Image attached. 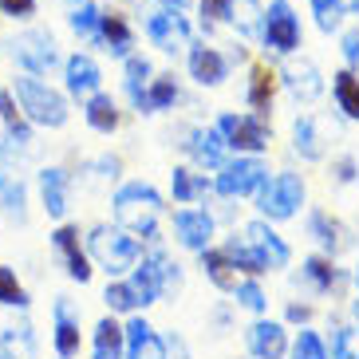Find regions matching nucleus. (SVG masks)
<instances>
[{
	"mask_svg": "<svg viewBox=\"0 0 359 359\" xmlns=\"http://www.w3.org/2000/svg\"><path fill=\"white\" fill-rule=\"evenodd\" d=\"M0 123L8 130L12 147H28V142H32V123L24 118V111H20V103H16L12 91H0Z\"/></svg>",
	"mask_w": 359,
	"mask_h": 359,
	"instance_id": "a878e982",
	"label": "nucleus"
},
{
	"mask_svg": "<svg viewBox=\"0 0 359 359\" xmlns=\"http://www.w3.org/2000/svg\"><path fill=\"white\" fill-rule=\"evenodd\" d=\"M123 339H127V355L123 359H166V344L154 336V327L142 316L130 312L127 327H123Z\"/></svg>",
	"mask_w": 359,
	"mask_h": 359,
	"instance_id": "f3484780",
	"label": "nucleus"
},
{
	"mask_svg": "<svg viewBox=\"0 0 359 359\" xmlns=\"http://www.w3.org/2000/svg\"><path fill=\"white\" fill-rule=\"evenodd\" d=\"M95 170L103 174V178H118V158H99Z\"/></svg>",
	"mask_w": 359,
	"mask_h": 359,
	"instance_id": "8fccbe9b",
	"label": "nucleus"
},
{
	"mask_svg": "<svg viewBox=\"0 0 359 359\" xmlns=\"http://www.w3.org/2000/svg\"><path fill=\"white\" fill-rule=\"evenodd\" d=\"M233 292H237V304L249 308V312H257V316H261L264 308H269V296L261 292L257 276H249V280H237V288H233Z\"/></svg>",
	"mask_w": 359,
	"mask_h": 359,
	"instance_id": "a19ab883",
	"label": "nucleus"
},
{
	"mask_svg": "<svg viewBox=\"0 0 359 359\" xmlns=\"http://www.w3.org/2000/svg\"><path fill=\"white\" fill-rule=\"evenodd\" d=\"M332 91H336V107L351 123H359V72L344 67V72L332 75Z\"/></svg>",
	"mask_w": 359,
	"mask_h": 359,
	"instance_id": "7c9ffc66",
	"label": "nucleus"
},
{
	"mask_svg": "<svg viewBox=\"0 0 359 359\" xmlns=\"http://www.w3.org/2000/svg\"><path fill=\"white\" fill-rule=\"evenodd\" d=\"M115 225H123L127 233L135 237H154L158 229V217H162V194L147 182H127V186H118L115 190Z\"/></svg>",
	"mask_w": 359,
	"mask_h": 359,
	"instance_id": "f03ea898",
	"label": "nucleus"
},
{
	"mask_svg": "<svg viewBox=\"0 0 359 359\" xmlns=\"http://www.w3.org/2000/svg\"><path fill=\"white\" fill-rule=\"evenodd\" d=\"M332 359H359V332L355 327H336L332 332Z\"/></svg>",
	"mask_w": 359,
	"mask_h": 359,
	"instance_id": "37998d69",
	"label": "nucleus"
},
{
	"mask_svg": "<svg viewBox=\"0 0 359 359\" xmlns=\"http://www.w3.org/2000/svg\"><path fill=\"white\" fill-rule=\"evenodd\" d=\"M52 249L64 257V269L75 285H87V280H91L95 269H91V257L83 253V245H79V229H75V225H60V229L52 233Z\"/></svg>",
	"mask_w": 359,
	"mask_h": 359,
	"instance_id": "9b49d317",
	"label": "nucleus"
},
{
	"mask_svg": "<svg viewBox=\"0 0 359 359\" xmlns=\"http://www.w3.org/2000/svg\"><path fill=\"white\" fill-rule=\"evenodd\" d=\"M344 60H348L351 72H359V32H348V36H344Z\"/></svg>",
	"mask_w": 359,
	"mask_h": 359,
	"instance_id": "49530a36",
	"label": "nucleus"
},
{
	"mask_svg": "<svg viewBox=\"0 0 359 359\" xmlns=\"http://www.w3.org/2000/svg\"><path fill=\"white\" fill-rule=\"evenodd\" d=\"M280 83L292 91L300 103H312V99L324 95V75H320V67L312 64V60H288L285 67H280Z\"/></svg>",
	"mask_w": 359,
	"mask_h": 359,
	"instance_id": "f8f14e48",
	"label": "nucleus"
},
{
	"mask_svg": "<svg viewBox=\"0 0 359 359\" xmlns=\"http://www.w3.org/2000/svg\"><path fill=\"white\" fill-rule=\"evenodd\" d=\"M0 16H8V20H28V16H36V0H0Z\"/></svg>",
	"mask_w": 359,
	"mask_h": 359,
	"instance_id": "a18cd8bd",
	"label": "nucleus"
},
{
	"mask_svg": "<svg viewBox=\"0 0 359 359\" xmlns=\"http://www.w3.org/2000/svg\"><path fill=\"white\" fill-rule=\"evenodd\" d=\"M217 130H222L225 147L237 150V154H264L269 150V123L264 115H222L217 118Z\"/></svg>",
	"mask_w": 359,
	"mask_h": 359,
	"instance_id": "423d86ee",
	"label": "nucleus"
},
{
	"mask_svg": "<svg viewBox=\"0 0 359 359\" xmlns=\"http://www.w3.org/2000/svg\"><path fill=\"white\" fill-rule=\"evenodd\" d=\"M186 48H190L186 64H190L194 83H201V87H222L225 75H229V60H225L217 48H210V43H186Z\"/></svg>",
	"mask_w": 359,
	"mask_h": 359,
	"instance_id": "ddd939ff",
	"label": "nucleus"
},
{
	"mask_svg": "<svg viewBox=\"0 0 359 359\" xmlns=\"http://www.w3.org/2000/svg\"><path fill=\"white\" fill-rule=\"evenodd\" d=\"M261 40L280 55H292L300 48V20L288 0H273L269 12L261 16Z\"/></svg>",
	"mask_w": 359,
	"mask_h": 359,
	"instance_id": "1a4fd4ad",
	"label": "nucleus"
},
{
	"mask_svg": "<svg viewBox=\"0 0 359 359\" xmlns=\"http://www.w3.org/2000/svg\"><path fill=\"white\" fill-rule=\"evenodd\" d=\"M273 95H276V72H269L264 64H257L253 75H249L245 99H249V107H253L257 115H269V111H273Z\"/></svg>",
	"mask_w": 359,
	"mask_h": 359,
	"instance_id": "cd10ccee",
	"label": "nucleus"
},
{
	"mask_svg": "<svg viewBox=\"0 0 359 359\" xmlns=\"http://www.w3.org/2000/svg\"><path fill=\"white\" fill-rule=\"evenodd\" d=\"M158 4H166V8H182L186 0H158Z\"/></svg>",
	"mask_w": 359,
	"mask_h": 359,
	"instance_id": "3c124183",
	"label": "nucleus"
},
{
	"mask_svg": "<svg viewBox=\"0 0 359 359\" xmlns=\"http://www.w3.org/2000/svg\"><path fill=\"white\" fill-rule=\"evenodd\" d=\"M285 316L292 320V324H308V320H312V308H308V304H288Z\"/></svg>",
	"mask_w": 359,
	"mask_h": 359,
	"instance_id": "09e8293b",
	"label": "nucleus"
},
{
	"mask_svg": "<svg viewBox=\"0 0 359 359\" xmlns=\"http://www.w3.org/2000/svg\"><path fill=\"white\" fill-rule=\"evenodd\" d=\"M269 178V166H264L257 154H237L233 162H225L217 182H213V190L222 194V198H249V194L261 190V182Z\"/></svg>",
	"mask_w": 359,
	"mask_h": 359,
	"instance_id": "0eeeda50",
	"label": "nucleus"
},
{
	"mask_svg": "<svg viewBox=\"0 0 359 359\" xmlns=\"http://www.w3.org/2000/svg\"><path fill=\"white\" fill-rule=\"evenodd\" d=\"M55 359H60V355H55Z\"/></svg>",
	"mask_w": 359,
	"mask_h": 359,
	"instance_id": "6e6d98bb",
	"label": "nucleus"
},
{
	"mask_svg": "<svg viewBox=\"0 0 359 359\" xmlns=\"http://www.w3.org/2000/svg\"><path fill=\"white\" fill-rule=\"evenodd\" d=\"M147 36H150V43H154L158 52L174 55V52H182V48L190 43V24H186L182 8H158V12L147 16Z\"/></svg>",
	"mask_w": 359,
	"mask_h": 359,
	"instance_id": "9d476101",
	"label": "nucleus"
},
{
	"mask_svg": "<svg viewBox=\"0 0 359 359\" xmlns=\"http://www.w3.org/2000/svg\"><path fill=\"white\" fill-rule=\"evenodd\" d=\"M201 8V28L213 32V24H229L233 20V0H198Z\"/></svg>",
	"mask_w": 359,
	"mask_h": 359,
	"instance_id": "79ce46f5",
	"label": "nucleus"
},
{
	"mask_svg": "<svg viewBox=\"0 0 359 359\" xmlns=\"http://www.w3.org/2000/svg\"><path fill=\"white\" fill-rule=\"evenodd\" d=\"M99 48H107L111 55H130V48H135V28L127 24V16L123 12H107L103 8V20H99Z\"/></svg>",
	"mask_w": 359,
	"mask_h": 359,
	"instance_id": "412c9836",
	"label": "nucleus"
},
{
	"mask_svg": "<svg viewBox=\"0 0 359 359\" xmlns=\"http://www.w3.org/2000/svg\"><path fill=\"white\" fill-rule=\"evenodd\" d=\"M225 257H229L241 273H249V276H261V273H269V264H264V257L257 253L253 245L245 241V237H233V241H225Z\"/></svg>",
	"mask_w": 359,
	"mask_h": 359,
	"instance_id": "72a5a7b5",
	"label": "nucleus"
},
{
	"mask_svg": "<svg viewBox=\"0 0 359 359\" xmlns=\"http://www.w3.org/2000/svg\"><path fill=\"white\" fill-rule=\"evenodd\" d=\"M253 198L264 222H288L304 205V182H300V174H276V178L261 182V190Z\"/></svg>",
	"mask_w": 359,
	"mask_h": 359,
	"instance_id": "20e7f679",
	"label": "nucleus"
},
{
	"mask_svg": "<svg viewBox=\"0 0 359 359\" xmlns=\"http://www.w3.org/2000/svg\"><path fill=\"white\" fill-rule=\"evenodd\" d=\"M147 103H150V115L178 103V83H174V75H154V79H150L147 83Z\"/></svg>",
	"mask_w": 359,
	"mask_h": 359,
	"instance_id": "e433bc0d",
	"label": "nucleus"
},
{
	"mask_svg": "<svg viewBox=\"0 0 359 359\" xmlns=\"http://www.w3.org/2000/svg\"><path fill=\"white\" fill-rule=\"evenodd\" d=\"M40 198H43V210H48V217H64L67 213V174L60 166H48L40 170Z\"/></svg>",
	"mask_w": 359,
	"mask_h": 359,
	"instance_id": "5701e85b",
	"label": "nucleus"
},
{
	"mask_svg": "<svg viewBox=\"0 0 359 359\" xmlns=\"http://www.w3.org/2000/svg\"><path fill=\"white\" fill-rule=\"evenodd\" d=\"M16 103H20L24 118L32 123V127H48V130H60L67 123V95L64 91H55L52 83H43L40 75H16L8 87Z\"/></svg>",
	"mask_w": 359,
	"mask_h": 359,
	"instance_id": "f257e3e1",
	"label": "nucleus"
},
{
	"mask_svg": "<svg viewBox=\"0 0 359 359\" xmlns=\"http://www.w3.org/2000/svg\"><path fill=\"white\" fill-rule=\"evenodd\" d=\"M245 344H249V355L253 359H285L288 355V332L276 320H257L245 332Z\"/></svg>",
	"mask_w": 359,
	"mask_h": 359,
	"instance_id": "4468645a",
	"label": "nucleus"
},
{
	"mask_svg": "<svg viewBox=\"0 0 359 359\" xmlns=\"http://www.w3.org/2000/svg\"><path fill=\"white\" fill-rule=\"evenodd\" d=\"M351 316H355V324H359V300H351Z\"/></svg>",
	"mask_w": 359,
	"mask_h": 359,
	"instance_id": "603ef678",
	"label": "nucleus"
},
{
	"mask_svg": "<svg viewBox=\"0 0 359 359\" xmlns=\"http://www.w3.org/2000/svg\"><path fill=\"white\" fill-rule=\"evenodd\" d=\"M170 186H174V201H182V205L198 201L201 194L210 190V182L201 178V174H194V170H186V166H178L170 174Z\"/></svg>",
	"mask_w": 359,
	"mask_h": 359,
	"instance_id": "f704fd0d",
	"label": "nucleus"
},
{
	"mask_svg": "<svg viewBox=\"0 0 359 359\" xmlns=\"http://www.w3.org/2000/svg\"><path fill=\"white\" fill-rule=\"evenodd\" d=\"M186 150L194 154L198 166L222 170L225 166V150H229V147H225V138H222V130H217V127H201V130H194V135H190Z\"/></svg>",
	"mask_w": 359,
	"mask_h": 359,
	"instance_id": "4be33fe9",
	"label": "nucleus"
},
{
	"mask_svg": "<svg viewBox=\"0 0 359 359\" xmlns=\"http://www.w3.org/2000/svg\"><path fill=\"white\" fill-rule=\"evenodd\" d=\"M99 20H103V8L95 0H72V12H67V24L79 40L95 43L99 48Z\"/></svg>",
	"mask_w": 359,
	"mask_h": 359,
	"instance_id": "bb28decb",
	"label": "nucleus"
},
{
	"mask_svg": "<svg viewBox=\"0 0 359 359\" xmlns=\"http://www.w3.org/2000/svg\"><path fill=\"white\" fill-rule=\"evenodd\" d=\"M355 285H359V269H355Z\"/></svg>",
	"mask_w": 359,
	"mask_h": 359,
	"instance_id": "5fc2aeb1",
	"label": "nucleus"
},
{
	"mask_svg": "<svg viewBox=\"0 0 359 359\" xmlns=\"http://www.w3.org/2000/svg\"><path fill=\"white\" fill-rule=\"evenodd\" d=\"M292 359H327V348L316 332H300L292 344Z\"/></svg>",
	"mask_w": 359,
	"mask_h": 359,
	"instance_id": "c03bdc74",
	"label": "nucleus"
},
{
	"mask_svg": "<svg viewBox=\"0 0 359 359\" xmlns=\"http://www.w3.org/2000/svg\"><path fill=\"white\" fill-rule=\"evenodd\" d=\"M308 233L320 241V249H324V257H332L336 261L344 249H351V233L344 229V225L332 217V213H324V210H312L308 213Z\"/></svg>",
	"mask_w": 359,
	"mask_h": 359,
	"instance_id": "a211bd4d",
	"label": "nucleus"
},
{
	"mask_svg": "<svg viewBox=\"0 0 359 359\" xmlns=\"http://www.w3.org/2000/svg\"><path fill=\"white\" fill-rule=\"evenodd\" d=\"M52 316H55V324H52L55 355H60V359H75V355H79V320L72 316V304H67V300H55Z\"/></svg>",
	"mask_w": 359,
	"mask_h": 359,
	"instance_id": "aec40b11",
	"label": "nucleus"
},
{
	"mask_svg": "<svg viewBox=\"0 0 359 359\" xmlns=\"http://www.w3.org/2000/svg\"><path fill=\"white\" fill-rule=\"evenodd\" d=\"M245 241H249L257 253L264 257V264H269V269H285L288 257H292V253H288V245H285V237H280L273 225L264 222V217H261V222L245 225Z\"/></svg>",
	"mask_w": 359,
	"mask_h": 359,
	"instance_id": "dca6fc26",
	"label": "nucleus"
},
{
	"mask_svg": "<svg viewBox=\"0 0 359 359\" xmlns=\"http://www.w3.org/2000/svg\"><path fill=\"white\" fill-rule=\"evenodd\" d=\"M103 300H107V308L111 312H138V296H135V288L127 285V280H111L107 285V292H103Z\"/></svg>",
	"mask_w": 359,
	"mask_h": 359,
	"instance_id": "58836bf2",
	"label": "nucleus"
},
{
	"mask_svg": "<svg viewBox=\"0 0 359 359\" xmlns=\"http://www.w3.org/2000/svg\"><path fill=\"white\" fill-rule=\"evenodd\" d=\"M0 213L8 222H24V182L12 178L4 166H0Z\"/></svg>",
	"mask_w": 359,
	"mask_h": 359,
	"instance_id": "473e14b6",
	"label": "nucleus"
},
{
	"mask_svg": "<svg viewBox=\"0 0 359 359\" xmlns=\"http://www.w3.org/2000/svg\"><path fill=\"white\" fill-rule=\"evenodd\" d=\"M174 233H178V241L186 245V249L201 253V249H210V241H213V217L201 213V210H178L174 213Z\"/></svg>",
	"mask_w": 359,
	"mask_h": 359,
	"instance_id": "6ab92c4d",
	"label": "nucleus"
},
{
	"mask_svg": "<svg viewBox=\"0 0 359 359\" xmlns=\"http://www.w3.org/2000/svg\"><path fill=\"white\" fill-rule=\"evenodd\" d=\"M292 150L304 162H320V158H324V138H320V130H316L312 118H296V123H292Z\"/></svg>",
	"mask_w": 359,
	"mask_h": 359,
	"instance_id": "2f4dec72",
	"label": "nucleus"
},
{
	"mask_svg": "<svg viewBox=\"0 0 359 359\" xmlns=\"http://www.w3.org/2000/svg\"><path fill=\"white\" fill-rule=\"evenodd\" d=\"M312 12H316V28L320 32H336L344 16H348V4L344 0H312Z\"/></svg>",
	"mask_w": 359,
	"mask_h": 359,
	"instance_id": "4c0bfd02",
	"label": "nucleus"
},
{
	"mask_svg": "<svg viewBox=\"0 0 359 359\" xmlns=\"http://www.w3.org/2000/svg\"><path fill=\"white\" fill-rule=\"evenodd\" d=\"M336 182H344V186H351V182H355V158H339L336 162Z\"/></svg>",
	"mask_w": 359,
	"mask_h": 359,
	"instance_id": "de8ad7c7",
	"label": "nucleus"
},
{
	"mask_svg": "<svg viewBox=\"0 0 359 359\" xmlns=\"http://www.w3.org/2000/svg\"><path fill=\"white\" fill-rule=\"evenodd\" d=\"M241 4H257V0H241Z\"/></svg>",
	"mask_w": 359,
	"mask_h": 359,
	"instance_id": "864d4df0",
	"label": "nucleus"
},
{
	"mask_svg": "<svg viewBox=\"0 0 359 359\" xmlns=\"http://www.w3.org/2000/svg\"><path fill=\"white\" fill-rule=\"evenodd\" d=\"M304 276L320 288V292L339 288V269L332 264V257H308V261H304Z\"/></svg>",
	"mask_w": 359,
	"mask_h": 359,
	"instance_id": "c9c22d12",
	"label": "nucleus"
},
{
	"mask_svg": "<svg viewBox=\"0 0 359 359\" xmlns=\"http://www.w3.org/2000/svg\"><path fill=\"white\" fill-rule=\"evenodd\" d=\"M83 115H87V127L99 130V135H115L123 115H118V103L103 91H95L91 99H83Z\"/></svg>",
	"mask_w": 359,
	"mask_h": 359,
	"instance_id": "b1692460",
	"label": "nucleus"
},
{
	"mask_svg": "<svg viewBox=\"0 0 359 359\" xmlns=\"http://www.w3.org/2000/svg\"><path fill=\"white\" fill-rule=\"evenodd\" d=\"M201 269H205V276H210L222 292H233V288H237V264L225 257V249H201Z\"/></svg>",
	"mask_w": 359,
	"mask_h": 359,
	"instance_id": "c756f323",
	"label": "nucleus"
},
{
	"mask_svg": "<svg viewBox=\"0 0 359 359\" xmlns=\"http://www.w3.org/2000/svg\"><path fill=\"white\" fill-rule=\"evenodd\" d=\"M0 304L28 308V292H24V285L16 280V273H12V269H4V264H0Z\"/></svg>",
	"mask_w": 359,
	"mask_h": 359,
	"instance_id": "ea45409f",
	"label": "nucleus"
},
{
	"mask_svg": "<svg viewBox=\"0 0 359 359\" xmlns=\"http://www.w3.org/2000/svg\"><path fill=\"white\" fill-rule=\"evenodd\" d=\"M64 79H67V95L72 99H91L103 87V72L87 52H75L64 64Z\"/></svg>",
	"mask_w": 359,
	"mask_h": 359,
	"instance_id": "2eb2a0df",
	"label": "nucleus"
},
{
	"mask_svg": "<svg viewBox=\"0 0 359 359\" xmlns=\"http://www.w3.org/2000/svg\"><path fill=\"white\" fill-rule=\"evenodd\" d=\"M8 52L28 75H48L55 64H60V48H55L52 32H40V28L20 32L16 40L8 43Z\"/></svg>",
	"mask_w": 359,
	"mask_h": 359,
	"instance_id": "6e6552de",
	"label": "nucleus"
},
{
	"mask_svg": "<svg viewBox=\"0 0 359 359\" xmlns=\"http://www.w3.org/2000/svg\"><path fill=\"white\" fill-rule=\"evenodd\" d=\"M123 67H127V95L135 103L138 115H150L147 103V83H150V60L147 55H123Z\"/></svg>",
	"mask_w": 359,
	"mask_h": 359,
	"instance_id": "393cba45",
	"label": "nucleus"
},
{
	"mask_svg": "<svg viewBox=\"0 0 359 359\" xmlns=\"http://www.w3.org/2000/svg\"><path fill=\"white\" fill-rule=\"evenodd\" d=\"M127 285L135 288L138 304L147 308V304H154V300H158L166 288H178V264L170 261L166 253H158V249H154L150 257H142V264L135 261Z\"/></svg>",
	"mask_w": 359,
	"mask_h": 359,
	"instance_id": "39448f33",
	"label": "nucleus"
},
{
	"mask_svg": "<svg viewBox=\"0 0 359 359\" xmlns=\"http://www.w3.org/2000/svg\"><path fill=\"white\" fill-rule=\"evenodd\" d=\"M87 257L111 276H123L138 261V237L127 233L123 225H95L87 233Z\"/></svg>",
	"mask_w": 359,
	"mask_h": 359,
	"instance_id": "7ed1b4c3",
	"label": "nucleus"
},
{
	"mask_svg": "<svg viewBox=\"0 0 359 359\" xmlns=\"http://www.w3.org/2000/svg\"><path fill=\"white\" fill-rule=\"evenodd\" d=\"M127 355V339H123V327L107 316L95 324V344H91V359H123Z\"/></svg>",
	"mask_w": 359,
	"mask_h": 359,
	"instance_id": "c85d7f7f",
	"label": "nucleus"
}]
</instances>
